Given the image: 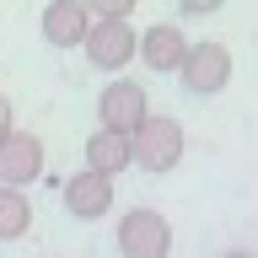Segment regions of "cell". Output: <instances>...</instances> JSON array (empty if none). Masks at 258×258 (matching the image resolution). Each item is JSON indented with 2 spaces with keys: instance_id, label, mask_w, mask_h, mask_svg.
Listing matches in <instances>:
<instances>
[{
  "instance_id": "obj_1",
  "label": "cell",
  "mask_w": 258,
  "mask_h": 258,
  "mask_svg": "<svg viewBox=\"0 0 258 258\" xmlns=\"http://www.w3.org/2000/svg\"><path fill=\"white\" fill-rule=\"evenodd\" d=\"M183 151H188V135H183V124L177 118H167V113H145L140 124L129 129V167H140V172H172L177 161H183Z\"/></svg>"
},
{
  "instance_id": "obj_2",
  "label": "cell",
  "mask_w": 258,
  "mask_h": 258,
  "mask_svg": "<svg viewBox=\"0 0 258 258\" xmlns=\"http://www.w3.org/2000/svg\"><path fill=\"white\" fill-rule=\"evenodd\" d=\"M172 76L183 81V92H194V97H215V92H226V86H231V48L199 38V43L183 48V59H177Z\"/></svg>"
},
{
  "instance_id": "obj_3",
  "label": "cell",
  "mask_w": 258,
  "mask_h": 258,
  "mask_svg": "<svg viewBox=\"0 0 258 258\" xmlns=\"http://www.w3.org/2000/svg\"><path fill=\"white\" fill-rule=\"evenodd\" d=\"M81 48H86V59H92L97 70H108V76L124 70V64L135 59V27H129V16H92Z\"/></svg>"
},
{
  "instance_id": "obj_4",
  "label": "cell",
  "mask_w": 258,
  "mask_h": 258,
  "mask_svg": "<svg viewBox=\"0 0 258 258\" xmlns=\"http://www.w3.org/2000/svg\"><path fill=\"white\" fill-rule=\"evenodd\" d=\"M118 253L124 258H167L172 253V221L135 205L129 215H118Z\"/></svg>"
},
{
  "instance_id": "obj_5",
  "label": "cell",
  "mask_w": 258,
  "mask_h": 258,
  "mask_svg": "<svg viewBox=\"0 0 258 258\" xmlns=\"http://www.w3.org/2000/svg\"><path fill=\"white\" fill-rule=\"evenodd\" d=\"M43 167H48V151H43V140H38L32 129H16L11 124L6 135H0V183H6V188L38 183Z\"/></svg>"
},
{
  "instance_id": "obj_6",
  "label": "cell",
  "mask_w": 258,
  "mask_h": 258,
  "mask_svg": "<svg viewBox=\"0 0 258 258\" xmlns=\"http://www.w3.org/2000/svg\"><path fill=\"white\" fill-rule=\"evenodd\" d=\"M145 113H151V102H145V86H140V81H108V86L97 92V124H102V129L129 135Z\"/></svg>"
},
{
  "instance_id": "obj_7",
  "label": "cell",
  "mask_w": 258,
  "mask_h": 258,
  "mask_svg": "<svg viewBox=\"0 0 258 258\" xmlns=\"http://www.w3.org/2000/svg\"><path fill=\"white\" fill-rule=\"evenodd\" d=\"M183 48H188V38H183L177 22H156V27L135 32V59H145L156 76H172L177 59H183Z\"/></svg>"
},
{
  "instance_id": "obj_8",
  "label": "cell",
  "mask_w": 258,
  "mask_h": 258,
  "mask_svg": "<svg viewBox=\"0 0 258 258\" xmlns=\"http://www.w3.org/2000/svg\"><path fill=\"white\" fill-rule=\"evenodd\" d=\"M64 210L76 215V221H102L113 210V177L108 172H76L70 183H64Z\"/></svg>"
},
{
  "instance_id": "obj_9",
  "label": "cell",
  "mask_w": 258,
  "mask_h": 258,
  "mask_svg": "<svg viewBox=\"0 0 258 258\" xmlns=\"http://www.w3.org/2000/svg\"><path fill=\"white\" fill-rule=\"evenodd\" d=\"M86 22H92V11L81 6V0H48L43 6V38L54 48H81V38H86Z\"/></svg>"
},
{
  "instance_id": "obj_10",
  "label": "cell",
  "mask_w": 258,
  "mask_h": 258,
  "mask_svg": "<svg viewBox=\"0 0 258 258\" xmlns=\"http://www.w3.org/2000/svg\"><path fill=\"white\" fill-rule=\"evenodd\" d=\"M86 167H92V172H108V177L129 172V135L97 124L92 135H86Z\"/></svg>"
},
{
  "instance_id": "obj_11",
  "label": "cell",
  "mask_w": 258,
  "mask_h": 258,
  "mask_svg": "<svg viewBox=\"0 0 258 258\" xmlns=\"http://www.w3.org/2000/svg\"><path fill=\"white\" fill-rule=\"evenodd\" d=\"M27 226H32V205H27V194L0 183V242L27 237Z\"/></svg>"
},
{
  "instance_id": "obj_12",
  "label": "cell",
  "mask_w": 258,
  "mask_h": 258,
  "mask_svg": "<svg viewBox=\"0 0 258 258\" xmlns=\"http://www.w3.org/2000/svg\"><path fill=\"white\" fill-rule=\"evenodd\" d=\"M81 6H86L92 16H129L140 0H81Z\"/></svg>"
},
{
  "instance_id": "obj_13",
  "label": "cell",
  "mask_w": 258,
  "mask_h": 258,
  "mask_svg": "<svg viewBox=\"0 0 258 258\" xmlns=\"http://www.w3.org/2000/svg\"><path fill=\"white\" fill-rule=\"evenodd\" d=\"M221 6H226V0H177V11H183V16H215Z\"/></svg>"
},
{
  "instance_id": "obj_14",
  "label": "cell",
  "mask_w": 258,
  "mask_h": 258,
  "mask_svg": "<svg viewBox=\"0 0 258 258\" xmlns=\"http://www.w3.org/2000/svg\"><path fill=\"white\" fill-rule=\"evenodd\" d=\"M16 124V113H11V102H6V97H0V135H6V129Z\"/></svg>"
},
{
  "instance_id": "obj_15",
  "label": "cell",
  "mask_w": 258,
  "mask_h": 258,
  "mask_svg": "<svg viewBox=\"0 0 258 258\" xmlns=\"http://www.w3.org/2000/svg\"><path fill=\"white\" fill-rule=\"evenodd\" d=\"M221 258H258V253H247V247H231V253H221Z\"/></svg>"
}]
</instances>
